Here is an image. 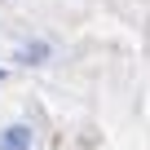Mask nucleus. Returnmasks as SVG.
Here are the masks:
<instances>
[{"label":"nucleus","mask_w":150,"mask_h":150,"mask_svg":"<svg viewBox=\"0 0 150 150\" xmlns=\"http://www.w3.org/2000/svg\"><path fill=\"white\" fill-rule=\"evenodd\" d=\"M0 80H5V71H0Z\"/></svg>","instance_id":"obj_2"},{"label":"nucleus","mask_w":150,"mask_h":150,"mask_svg":"<svg viewBox=\"0 0 150 150\" xmlns=\"http://www.w3.org/2000/svg\"><path fill=\"white\" fill-rule=\"evenodd\" d=\"M27 146H31V128L27 124H9L0 132V150H27Z\"/></svg>","instance_id":"obj_1"}]
</instances>
